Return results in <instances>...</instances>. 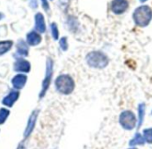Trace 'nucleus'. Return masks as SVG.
<instances>
[{
    "label": "nucleus",
    "instance_id": "f257e3e1",
    "mask_svg": "<svg viewBox=\"0 0 152 149\" xmlns=\"http://www.w3.org/2000/svg\"><path fill=\"white\" fill-rule=\"evenodd\" d=\"M133 20L137 25L146 27L152 20V9L148 6L138 7L133 13Z\"/></svg>",
    "mask_w": 152,
    "mask_h": 149
},
{
    "label": "nucleus",
    "instance_id": "f03ea898",
    "mask_svg": "<svg viewBox=\"0 0 152 149\" xmlns=\"http://www.w3.org/2000/svg\"><path fill=\"white\" fill-rule=\"evenodd\" d=\"M56 87L59 93L70 95L74 89V81L69 75L62 74L56 80Z\"/></svg>",
    "mask_w": 152,
    "mask_h": 149
},
{
    "label": "nucleus",
    "instance_id": "7ed1b4c3",
    "mask_svg": "<svg viewBox=\"0 0 152 149\" xmlns=\"http://www.w3.org/2000/svg\"><path fill=\"white\" fill-rule=\"evenodd\" d=\"M86 60L88 64L94 68H105L108 64V57L104 53L99 51L91 52L87 55Z\"/></svg>",
    "mask_w": 152,
    "mask_h": 149
},
{
    "label": "nucleus",
    "instance_id": "20e7f679",
    "mask_svg": "<svg viewBox=\"0 0 152 149\" xmlns=\"http://www.w3.org/2000/svg\"><path fill=\"white\" fill-rule=\"evenodd\" d=\"M119 122L124 129L132 130L133 128H135L137 124V118L132 111L126 110L121 113L119 117Z\"/></svg>",
    "mask_w": 152,
    "mask_h": 149
},
{
    "label": "nucleus",
    "instance_id": "39448f33",
    "mask_svg": "<svg viewBox=\"0 0 152 149\" xmlns=\"http://www.w3.org/2000/svg\"><path fill=\"white\" fill-rule=\"evenodd\" d=\"M52 71H53V63H52V61L50 59L48 60L47 62V72H46V77L43 81V84H42V90L40 92V95L39 97H42L45 93L47 92L48 87H49V84H50V81H51V78H52Z\"/></svg>",
    "mask_w": 152,
    "mask_h": 149
},
{
    "label": "nucleus",
    "instance_id": "423d86ee",
    "mask_svg": "<svg viewBox=\"0 0 152 149\" xmlns=\"http://www.w3.org/2000/svg\"><path fill=\"white\" fill-rule=\"evenodd\" d=\"M129 7L128 0H113L111 3V10L115 15L124 14Z\"/></svg>",
    "mask_w": 152,
    "mask_h": 149
},
{
    "label": "nucleus",
    "instance_id": "0eeeda50",
    "mask_svg": "<svg viewBox=\"0 0 152 149\" xmlns=\"http://www.w3.org/2000/svg\"><path fill=\"white\" fill-rule=\"evenodd\" d=\"M35 29L37 31L43 33L46 31V24H45V19L42 14L38 13L35 15Z\"/></svg>",
    "mask_w": 152,
    "mask_h": 149
},
{
    "label": "nucleus",
    "instance_id": "6e6552de",
    "mask_svg": "<svg viewBox=\"0 0 152 149\" xmlns=\"http://www.w3.org/2000/svg\"><path fill=\"white\" fill-rule=\"evenodd\" d=\"M26 81H27V77L25 75H23V74H18V75H16L13 79L12 83L15 89H23L24 87Z\"/></svg>",
    "mask_w": 152,
    "mask_h": 149
},
{
    "label": "nucleus",
    "instance_id": "1a4fd4ad",
    "mask_svg": "<svg viewBox=\"0 0 152 149\" xmlns=\"http://www.w3.org/2000/svg\"><path fill=\"white\" fill-rule=\"evenodd\" d=\"M41 41V37L36 31H31L27 35V42L31 46L39 45Z\"/></svg>",
    "mask_w": 152,
    "mask_h": 149
},
{
    "label": "nucleus",
    "instance_id": "9d476101",
    "mask_svg": "<svg viewBox=\"0 0 152 149\" xmlns=\"http://www.w3.org/2000/svg\"><path fill=\"white\" fill-rule=\"evenodd\" d=\"M37 115H38V112L35 111V112H33V113L30 117L29 121H28V125H27V128H26V130L24 132V136L25 137H28L31 133V131L33 130L34 126H35V122H36V120H37Z\"/></svg>",
    "mask_w": 152,
    "mask_h": 149
},
{
    "label": "nucleus",
    "instance_id": "9b49d317",
    "mask_svg": "<svg viewBox=\"0 0 152 149\" xmlns=\"http://www.w3.org/2000/svg\"><path fill=\"white\" fill-rule=\"evenodd\" d=\"M31 69V64L29 62L25 60H21L15 64V70L16 71H23L28 72Z\"/></svg>",
    "mask_w": 152,
    "mask_h": 149
},
{
    "label": "nucleus",
    "instance_id": "f8f14e48",
    "mask_svg": "<svg viewBox=\"0 0 152 149\" xmlns=\"http://www.w3.org/2000/svg\"><path fill=\"white\" fill-rule=\"evenodd\" d=\"M18 97H19V93L16 92V91H13V92H11L7 97L4 98L3 104H4L5 105H7V106L11 107V106L14 105V103L17 100Z\"/></svg>",
    "mask_w": 152,
    "mask_h": 149
},
{
    "label": "nucleus",
    "instance_id": "ddd939ff",
    "mask_svg": "<svg viewBox=\"0 0 152 149\" xmlns=\"http://www.w3.org/2000/svg\"><path fill=\"white\" fill-rule=\"evenodd\" d=\"M145 138L143 137V135H140V133H136L134 137L129 142L130 145L133 146V145H143L145 143Z\"/></svg>",
    "mask_w": 152,
    "mask_h": 149
},
{
    "label": "nucleus",
    "instance_id": "4468645a",
    "mask_svg": "<svg viewBox=\"0 0 152 149\" xmlns=\"http://www.w3.org/2000/svg\"><path fill=\"white\" fill-rule=\"evenodd\" d=\"M138 118H139V121H138V128H140L143 122V120H144V115H145V104H140L139 105V109H138Z\"/></svg>",
    "mask_w": 152,
    "mask_h": 149
},
{
    "label": "nucleus",
    "instance_id": "2eb2a0df",
    "mask_svg": "<svg viewBox=\"0 0 152 149\" xmlns=\"http://www.w3.org/2000/svg\"><path fill=\"white\" fill-rule=\"evenodd\" d=\"M12 41H1L0 42V55L7 53L12 47Z\"/></svg>",
    "mask_w": 152,
    "mask_h": 149
},
{
    "label": "nucleus",
    "instance_id": "dca6fc26",
    "mask_svg": "<svg viewBox=\"0 0 152 149\" xmlns=\"http://www.w3.org/2000/svg\"><path fill=\"white\" fill-rule=\"evenodd\" d=\"M143 137L145 141L148 144H152V128L146 129L143 130Z\"/></svg>",
    "mask_w": 152,
    "mask_h": 149
},
{
    "label": "nucleus",
    "instance_id": "f3484780",
    "mask_svg": "<svg viewBox=\"0 0 152 149\" xmlns=\"http://www.w3.org/2000/svg\"><path fill=\"white\" fill-rule=\"evenodd\" d=\"M9 115V111L7 109H0V124H3Z\"/></svg>",
    "mask_w": 152,
    "mask_h": 149
},
{
    "label": "nucleus",
    "instance_id": "a211bd4d",
    "mask_svg": "<svg viewBox=\"0 0 152 149\" xmlns=\"http://www.w3.org/2000/svg\"><path fill=\"white\" fill-rule=\"evenodd\" d=\"M50 28H51V34H52L54 39H58L59 31H58V28H57L56 24L55 23H53L50 25Z\"/></svg>",
    "mask_w": 152,
    "mask_h": 149
},
{
    "label": "nucleus",
    "instance_id": "6ab92c4d",
    "mask_svg": "<svg viewBox=\"0 0 152 149\" xmlns=\"http://www.w3.org/2000/svg\"><path fill=\"white\" fill-rule=\"evenodd\" d=\"M18 52L23 55H27L28 54V47H26V45L24 44L23 41H21L20 44L18 45Z\"/></svg>",
    "mask_w": 152,
    "mask_h": 149
},
{
    "label": "nucleus",
    "instance_id": "aec40b11",
    "mask_svg": "<svg viewBox=\"0 0 152 149\" xmlns=\"http://www.w3.org/2000/svg\"><path fill=\"white\" fill-rule=\"evenodd\" d=\"M60 47H61V48L64 50V51H65V50H67V48H68V44H67V39L66 38H62L61 39H60Z\"/></svg>",
    "mask_w": 152,
    "mask_h": 149
},
{
    "label": "nucleus",
    "instance_id": "412c9836",
    "mask_svg": "<svg viewBox=\"0 0 152 149\" xmlns=\"http://www.w3.org/2000/svg\"><path fill=\"white\" fill-rule=\"evenodd\" d=\"M42 2V6H43V8L46 10V11H48L49 9V5L48 3V0H41Z\"/></svg>",
    "mask_w": 152,
    "mask_h": 149
},
{
    "label": "nucleus",
    "instance_id": "4be33fe9",
    "mask_svg": "<svg viewBox=\"0 0 152 149\" xmlns=\"http://www.w3.org/2000/svg\"><path fill=\"white\" fill-rule=\"evenodd\" d=\"M30 6L32 8H37V7H38L37 0H30Z\"/></svg>",
    "mask_w": 152,
    "mask_h": 149
},
{
    "label": "nucleus",
    "instance_id": "5701e85b",
    "mask_svg": "<svg viewBox=\"0 0 152 149\" xmlns=\"http://www.w3.org/2000/svg\"><path fill=\"white\" fill-rule=\"evenodd\" d=\"M140 2H145V1H147V0H140Z\"/></svg>",
    "mask_w": 152,
    "mask_h": 149
},
{
    "label": "nucleus",
    "instance_id": "b1692460",
    "mask_svg": "<svg viewBox=\"0 0 152 149\" xmlns=\"http://www.w3.org/2000/svg\"><path fill=\"white\" fill-rule=\"evenodd\" d=\"M131 149H136V148H131Z\"/></svg>",
    "mask_w": 152,
    "mask_h": 149
},
{
    "label": "nucleus",
    "instance_id": "393cba45",
    "mask_svg": "<svg viewBox=\"0 0 152 149\" xmlns=\"http://www.w3.org/2000/svg\"><path fill=\"white\" fill-rule=\"evenodd\" d=\"M151 114H152V112H151Z\"/></svg>",
    "mask_w": 152,
    "mask_h": 149
},
{
    "label": "nucleus",
    "instance_id": "a878e982",
    "mask_svg": "<svg viewBox=\"0 0 152 149\" xmlns=\"http://www.w3.org/2000/svg\"><path fill=\"white\" fill-rule=\"evenodd\" d=\"M0 18H1V16H0Z\"/></svg>",
    "mask_w": 152,
    "mask_h": 149
}]
</instances>
